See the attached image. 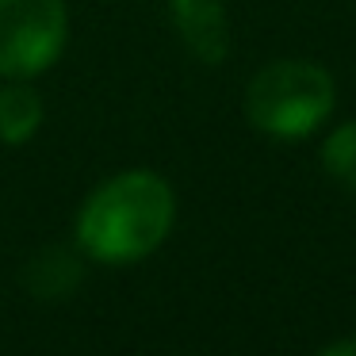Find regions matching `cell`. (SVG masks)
<instances>
[{
    "label": "cell",
    "mask_w": 356,
    "mask_h": 356,
    "mask_svg": "<svg viewBox=\"0 0 356 356\" xmlns=\"http://www.w3.org/2000/svg\"><path fill=\"white\" fill-rule=\"evenodd\" d=\"M322 161H325V172L333 180L356 192V123H345L325 138L322 146Z\"/></svg>",
    "instance_id": "52a82bcc"
},
{
    "label": "cell",
    "mask_w": 356,
    "mask_h": 356,
    "mask_svg": "<svg viewBox=\"0 0 356 356\" xmlns=\"http://www.w3.org/2000/svg\"><path fill=\"white\" fill-rule=\"evenodd\" d=\"M39 123H42V100L35 88L27 85L0 88V142L19 146V142L35 138Z\"/></svg>",
    "instance_id": "8992f818"
},
{
    "label": "cell",
    "mask_w": 356,
    "mask_h": 356,
    "mask_svg": "<svg viewBox=\"0 0 356 356\" xmlns=\"http://www.w3.org/2000/svg\"><path fill=\"white\" fill-rule=\"evenodd\" d=\"M65 47L62 0H0V73L35 77Z\"/></svg>",
    "instance_id": "3957f363"
},
{
    "label": "cell",
    "mask_w": 356,
    "mask_h": 356,
    "mask_svg": "<svg viewBox=\"0 0 356 356\" xmlns=\"http://www.w3.org/2000/svg\"><path fill=\"white\" fill-rule=\"evenodd\" d=\"M318 356H356V337H345V341H333L330 348H322Z\"/></svg>",
    "instance_id": "ba28073f"
},
{
    "label": "cell",
    "mask_w": 356,
    "mask_h": 356,
    "mask_svg": "<svg viewBox=\"0 0 356 356\" xmlns=\"http://www.w3.org/2000/svg\"><path fill=\"white\" fill-rule=\"evenodd\" d=\"M172 211H177V203L161 177L123 172L88 195L77 218V241L96 261H142L165 241L172 226Z\"/></svg>",
    "instance_id": "6da1fadb"
},
{
    "label": "cell",
    "mask_w": 356,
    "mask_h": 356,
    "mask_svg": "<svg viewBox=\"0 0 356 356\" xmlns=\"http://www.w3.org/2000/svg\"><path fill=\"white\" fill-rule=\"evenodd\" d=\"M169 16L180 42L200 62L218 65L230 50V24H226L222 0H169Z\"/></svg>",
    "instance_id": "277c9868"
},
{
    "label": "cell",
    "mask_w": 356,
    "mask_h": 356,
    "mask_svg": "<svg viewBox=\"0 0 356 356\" xmlns=\"http://www.w3.org/2000/svg\"><path fill=\"white\" fill-rule=\"evenodd\" d=\"M19 280L35 299H65L81 284V261L65 245H47L24 264Z\"/></svg>",
    "instance_id": "5b68a950"
},
{
    "label": "cell",
    "mask_w": 356,
    "mask_h": 356,
    "mask_svg": "<svg viewBox=\"0 0 356 356\" xmlns=\"http://www.w3.org/2000/svg\"><path fill=\"white\" fill-rule=\"evenodd\" d=\"M245 111L257 131L272 138H307L330 119L333 81L314 62H272L249 81Z\"/></svg>",
    "instance_id": "7a4b0ae2"
}]
</instances>
